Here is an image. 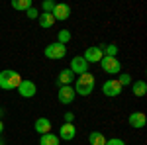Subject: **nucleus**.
<instances>
[{"label":"nucleus","instance_id":"1","mask_svg":"<svg viewBox=\"0 0 147 145\" xmlns=\"http://www.w3.org/2000/svg\"><path fill=\"white\" fill-rule=\"evenodd\" d=\"M94 82H96L94 75H90V73L80 75L75 80V94H79V96H90L92 90H94Z\"/></svg>","mask_w":147,"mask_h":145},{"label":"nucleus","instance_id":"2","mask_svg":"<svg viewBox=\"0 0 147 145\" xmlns=\"http://www.w3.org/2000/svg\"><path fill=\"white\" fill-rule=\"evenodd\" d=\"M24 78L20 77L18 71H12V69H6L0 73V88L2 90H14L22 84Z\"/></svg>","mask_w":147,"mask_h":145},{"label":"nucleus","instance_id":"3","mask_svg":"<svg viewBox=\"0 0 147 145\" xmlns=\"http://www.w3.org/2000/svg\"><path fill=\"white\" fill-rule=\"evenodd\" d=\"M100 67L104 73H108V75H118L120 73V67H122V63L118 61V57H102L100 59Z\"/></svg>","mask_w":147,"mask_h":145},{"label":"nucleus","instance_id":"4","mask_svg":"<svg viewBox=\"0 0 147 145\" xmlns=\"http://www.w3.org/2000/svg\"><path fill=\"white\" fill-rule=\"evenodd\" d=\"M43 53H45L47 59H63V57L67 55V47L63 43L53 41V43H49L45 49H43Z\"/></svg>","mask_w":147,"mask_h":145},{"label":"nucleus","instance_id":"5","mask_svg":"<svg viewBox=\"0 0 147 145\" xmlns=\"http://www.w3.org/2000/svg\"><path fill=\"white\" fill-rule=\"evenodd\" d=\"M122 84L116 80V78H110V80H106L104 84H102V92L106 94V96H110V98H114V96H120L122 94Z\"/></svg>","mask_w":147,"mask_h":145},{"label":"nucleus","instance_id":"6","mask_svg":"<svg viewBox=\"0 0 147 145\" xmlns=\"http://www.w3.org/2000/svg\"><path fill=\"white\" fill-rule=\"evenodd\" d=\"M71 73L73 75H84V73H88V63L84 61V57L79 55V57H73V61H71Z\"/></svg>","mask_w":147,"mask_h":145},{"label":"nucleus","instance_id":"7","mask_svg":"<svg viewBox=\"0 0 147 145\" xmlns=\"http://www.w3.org/2000/svg\"><path fill=\"white\" fill-rule=\"evenodd\" d=\"M84 61L90 65V63H100V59L104 57V53H102V47L100 45H96V47H88L86 51H84Z\"/></svg>","mask_w":147,"mask_h":145},{"label":"nucleus","instance_id":"8","mask_svg":"<svg viewBox=\"0 0 147 145\" xmlns=\"http://www.w3.org/2000/svg\"><path fill=\"white\" fill-rule=\"evenodd\" d=\"M18 92H20V96H22V98H34L35 92H37V88H35V84L32 82V80L24 78L22 84L18 86Z\"/></svg>","mask_w":147,"mask_h":145},{"label":"nucleus","instance_id":"9","mask_svg":"<svg viewBox=\"0 0 147 145\" xmlns=\"http://www.w3.org/2000/svg\"><path fill=\"white\" fill-rule=\"evenodd\" d=\"M51 16L55 20H59V22H65L71 16V6L69 4H55V8L51 10Z\"/></svg>","mask_w":147,"mask_h":145},{"label":"nucleus","instance_id":"10","mask_svg":"<svg viewBox=\"0 0 147 145\" xmlns=\"http://www.w3.org/2000/svg\"><path fill=\"white\" fill-rule=\"evenodd\" d=\"M75 88L73 86H61L59 92H57V100L61 102V104H71V102L75 100Z\"/></svg>","mask_w":147,"mask_h":145},{"label":"nucleus","instance_id":"11","mask_svg":"<svg viewBox=\"0 0 147 145\" xmlns=\"http://www.w3.org/2000/svg\"><path fill=\"white\" fill-rule=\"evenodd\" d=\"M77 135V127L73 123H63L59 127V139H65V141H73Z\"/></svg>","mask_w":147,"mask_h":145},{"label":"nucleus","instance_id":"12","mask_svg":"<svg viewBox=\"0 0 147 145\" xmlns=\"http://www.w3.org/2000/svg\"><path fill=\"white\" fill-rule=\"evenodd\" d=\"M127 122H129V125H131V127H136V129H141V127L145 125L147 118H145V114H143V112H134V114H129Z\"/></svg>","mask_w":147,"mask_h":145},{"label":"nucleus","instance_id":"13","mask_svg":"<svg viewBox=\"0 0 147 145\" xmlns=\"http://www.w3.org/2000/svg\"><path fill=\"white\" fill-rule=\"evenodd\" d=\"M34 129L39 135L51 134V122H49L47 118H37V120H35V123H34Z\"/></svg>","mask_w":147,"mask_h":145},{"label":"nucleus","instance_id":"14","mask_svg":"<svg viewBox=\"0 0 147 145\" xmlns=\"http://www.w3.org/2000/svg\"><path fill=\"white\" fill-rule=\"evenodd\" d=\"M73 78H75V75L71 73V69H63V71L59 73V77H57V82H59L61 86H71Z\"/></svg>","mask_w":147,"mask_h":145},{"label":"nucleus","instance_id":"15","mask_svg":"<svg viewBox=\"0 0 147 145\" xmlns=\"http://www.w3.org/2000/svg\"><path fill=\"white\" fill-rule=\"evenodd\" d=\"M131 92H134V96H137V98L145 96L147 94V82L145 80H136V82H131Z\"/></svg>","mask_w":147,"mask_h":145},{"label":"nucleus","instance_id":"16","mask_svg":"<svg viewBox=\"0 0 147 145\" xmlns=\"http://www.w3.org/2000/svg\"><path fill=\"white\" fill-rule=\"evenodd\" d=\"M53 24H55V18H53L51 14H47V12H41V16H39V26L47 30V28H51Z\"/></svg>","mask_w":147,"mask_h":145},{"label":"nucleus","instance_id":"17","mask_svg":"<svg viewBox=\"0 0 147 145\" xmlns=\"http://www.w3.org/2000/svg\"><path fill=\"white\" fill-rule=\"evenodd\" d=\"M39 145H59V137L53 134H45L39 137Z\"/></svg>","mask_w":147,"mask_h":145},{"label":"nucleus","instance_id":"18","mask_svg":"<svg viewBox=\"0 0 147 145\" xmlns=\"http://www.w3.org/2000/svg\"><path fill=\"white\" fill-rule=\"evenodd\" d=\"M88 141H90V145H104L106 143V137H104V134H100V132H92V134L88 135Z\"/></svg>","mask_w":147,"mask_h":145},{"label":"nucleus","instance_id":"19","mask_svg":"<svg viewBox=\"0 0 147 145\" xmlns=\"http://www.w3.org/2000/svg\"><path fill=\"white\" fill-rule=\"evenodd\" d=\"M12 8L14 10H30L32 0H12Z\"/></svg>","mask_w":147,"mask_h":145},{"label":"nucleus","instance_id":"20","mask_svg":"<svg viewBox=\"0 0 147 145\" xmlns=\"http://www.w3.org/2000/svg\"><path fill=\"white\" fill-rule=\"evenodd\" d=\"M100 47H104V49H102V53H104L106 57H116V53H118V45H116V43L100 45Z\"/></svg>","mask_w":147,"mask_h":145},{"label":"nucleus","instance_id":"21","mask_svg":"<svg viewBox=\"0 0 147 145\" xmlns=\"http://www.w3.org/2000/svg\"><path fill=\"white\" fill-rule=\"evenodd\" d=\"M71 37H73V35H71V32H69V30H61V32L57 34V43H63V45H65Z\"/></svg>","mask_w":147,"mask_h":145},{"label":"nucleus","instance_id":"22","mask_svg":"<svg viewBox=\"0 0 147 145\" xmlns=\"http://www.w3.org/2000/svg\"><path fill=\"white\" fill-rule=\"evenodd\" d=\"M116 80H118L122 86H125V84H131V77H129L127 73H122V75H120V78H116Z\"/></svg>","mask_w":147,"mask_h":145},{"label":"nucleus","instance_id":"23","mask_svg":"<svg viewBox=\"0 0 147 145\" xmlns=\"http://www.w3.org/2000/svg\"><path fill=\"white\" fill-rule=\"evenodd\" d=\"M41 8H43V12H47V14H51V10L55 8V2H51V0H45Z\"/></svg>","mask_w":147,"mask_h":145},{"label":"nucleus","instance_id":"24","mask_svg":"<svg viewBox=\"0 0 147 145\" xmlns=\"http://www.w3.org/2000/svg\"><path fill=\"white\" fill-rule=\"evenodd\" d=\"M26 16H28L30 20H35V18H39V12H37V10L34 8V6H32L30 10H26Z\"/></svg>","mask_w":147,"mask_h":145},{"label":"nucleus","instance_id":"25","mask_svg":"<svg viewBox=\"0 0 147 145\" xmlns=\"http://www.w3.org/2000/svg\"><path fill=\"white\" fill-rule=\"evenodd\" d=\"M104 145H125L122 139H118V137H112V139H106V143Z\"/></svg>","mask_w":147,"mask_h":145},{"label":"nucleus","instance_id":"26","mask_svg":"<svg viewBox=\"0 0 147 145\" xmlns=\"http://www.w3.org/2000/svg\"><path fill=\"white\" fill-rule=\"evenodd\" d=\"M75 122V114H73V112H67V114H65V123H73Z\"/></svg>","mask_w":147,"mask_h":145},{"label":"nucleus","instance_id":"27","mask_svg":"<svg viewBox=\"0 0 147 145\" xmlns=\"http://www.w3.org/2000/svg\"><path fill=\"white\" fill-rule=\"evenodd\" d=\"M4 132V123H2V120H0V134Z\"/></svg>","mask_w":147,"mask_h":145},{"label":"nucleus","instance_id":"28","mask_svg":"<svg viewBox=\"0 0 147 145\" xmlns=\"http://www.w3.org/2000/svg\"><path fill=\"white\" fill-rule=\"evenodd\" d=\"M0 118H2V108H0Z\"/></svg>","mask_w":147,"mask_h":145},{"label":"nucleus","instance_id":"29","mask_svg":"<svg viewBox=\"0 0 147 145\" xmlns=\"http://www.w3.org/2000/svg\"><path fill=\"white\" fill-rule=\"evenodd\" d=\"M0 145H4V141H2V139H0Z\"/></svg>","mask_w":147,"mask_h":145}]
</instances>
